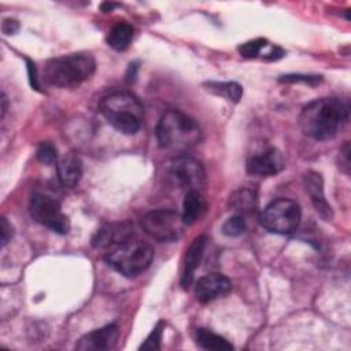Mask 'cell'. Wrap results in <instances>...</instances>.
<instances>
[{"label": "cell", "mask_w": 351, "mask_h": 351, "mask_svg": "<svg viewBox=\"0 0 351 351\" xmlns=\"http://www.w3.org/2000/svg\"><path fill=\"white\" fill-rule=\"evenodd\" d=\"M350 119V104L339 97H321L306 104L299 115L304 136L325 141L333 138Z\"/></svg>", "instance_id": "6da1fadb"}, {"label": "cell", "mask_w": 351, "mask_h": 351, "mask_svg": "<svg viewBox=\"0 0 351 351\" xmlns=\"http://www.w3.org/2000/svg\"><path fill=\"white\" fill-rule=\"evenodd\" d=\"M96 70L95 58L90 53H69L49 59L43 69L45 84L71 89L89 80Z\"/></svg>", "instance_id": "7a4b0ae2"}, {"label": "cell", "mask_w": 351, "mask_h": 351, "mask_svg": "<svg viewBox=\"0 0 351 351\" xmlns=\"http://www.w3.org/2000/svg\"><path fill=\"white\" fill-rule=\"evenodd\" d=\"M156 138L163 149L188 151L202 140L199 123L180 110L166 111L156 126Z\"/></svg>", "instance_id": "3957f363"}, {"label": "cell", "mask_w": 351, "mask_h": 351, "mask_svg": "<svg viewBox=\"0 0 351 351\" xmlns=\"http://www.w3.org/2000/svg\"><path fill=\"white\" fill-rule=\"evenodd\" d=\"M100 112L107 122L122 134H136L143 123L144 108L129 92H114L100 100Z\"/></svg>", "instance_id": "277c9868"}, {"label": "cell", "mask_w": 351, "mask_h": 351, "mask_svg": "<svg viewBox=\"0 0 351 351\" xmlns=\"http://www.w3.org/2000/svg\"><path fill=\"white\" fill-rule=\"evenodd\" d=\"M104 259L115 271L132 278L149 267L154 259V250L145 241L132 237L107 250Z\"/></svg>", "instance_id": "5b68a950"}, {"label": "cell", "mask_w": 351, "mask_h": 351, "mask_svg": "<svg viewBox=\"0 0 351 351\" xmlns=\"http://www.w3.org/2000/svg\"><path fill=\"white\" fill-rule=\"evenodd\" d=\"M165 180L169 185L186 192L202 191L206 185V171L197 159L180 155L165 165Z\"/></svg>", "instance_id": "8992f818"}, {"label": "cell", "mask_w": 351, "mask_h": 351, "mask_svg": "<svg viewBox=\"0 0 351 351\" xmlns=\"http://www.w3.org/2000/svg\"><path fill=\"white\" fill-rule=\"evenodd\" d=\"M302 210L298 202L292 199H276L266 206L261 215L262 226L277 234H289L300 223Z\"/></svg>", "instance_id": "52a82bcc"}, {"label": "cell", "mask_w": 351, "mask_h": 351, "mask_svg": "<svg viewBox=\"0 0 351 351\" xmlns=\"http://www.w3.org/2000/svg\"><path fill=\"white\" fill-rule=\"evenodd\" d=\"M181 214L173 210H152L141 218L143 230L154 240L162 243L177 241L184 232Z\"/></svg>", "instance_id": "ba28073f"}, {"label": "cell", "mask_w": 351, "mask_h": 351, "mask_svg": "<svg viewBox=\"0 0 351 351\" xmlns=\"http://www.w3.org/2000/svg\"><path fill=\"white\" fill-rule=\"evenodd\" d=\"M29 211L32 218L43 226L59 234L69 233L70 221L67 215L62 211L59 200H56L55 197L41 192H34L30 197Z\"/></svg>", "instance_id": "9c48e42d"}, {"label": "cell", "mask_w": 351, "mask_h": 351, "mask_svg": "<svg viewBox=\"0 0 351 351\" xmlns=\"http://www.w3.org/2000/svg\"><path fill=\"white\" fill-rule=\"evenodd\" d=\"M247 173L259 177H270L278 174L284 169L282 154L274 148H266L262 152L251 155L247 160Z\"/></svg>", "instance_id": "30bf717a"}, {"label": "cell", "mask_w": 351, "mask_h": 351, "mask_svg": "<svg viewBox=\"0 0 351 351\" xmlns=\"http://www.w3.org/2000/svg\"><path fill=\"white\" fill-rule=\"evenodd\" d=\"M133 237V226L129 222H110L103 225L92 237V245L110 250Z\"/></svg>", "instance_id": "8fae6325"}, {"label": "cell", "mask_w": 351, "mask_h": 351, "mask_svg": "<svg viewBox=\"0 0 351 351\" xmlns=\"http://www.w3.org/2000/svg\"><path fill=\"white\" fill-rule=\"evenodd\" d=\"M232 289L230 280L219 273H210L200 277L195 285V295L200 303H210L225 296Z\"/></svg>", "instance_id": "7c38bea8"}, {"label": "cell", "mask_w": 351, "mask_h": 351, "mask_svg": "<svg viewBox=\"0 0 351 351\" xmlns=\"http://www.w3.org/2000/svg\"><path fill=\"white\" fill-rule=\"evenodd\" d=\"M118 336H119L118 326L111 324V325L103 326L100 329H95V330L84 335L75 344V348L80 351L111 350L117 346Z\"/></svg>", "instance_id": "4fadbf2b"}, {"label": "cell", "mask_w": 351, "mask_h": 351, "mask_svg": "<svg viewBox=\"0 0 351 351\" xmlns=\"http://www.w3.org/2000/svg\"><path fill=\"white\" fill-rule=\"evenodd\" d=\"M304 186L310 196V200L318 213V215L324 221H330L333 217V211L330 204L328 203L324 192V180L319 173L317 171H307L304 176Z\"/></svg>", "instance_id": "5bb4252c"}, {"label": "cell", "mask_w": 351, "mask_h": 351, "mask_svg": "<svg viewBox=\"0 0 351 351\" xmlns=\"http://www.w3.org/2000/svg\"><path fill=\"white\" fill-rule=\"evenodd\" d=\"M207 245V237L206 236H199L196 237L192 244L189 245L186 254H185V261H184V271L181 276V285L184 289H188L192 282H193V276L196 269L199 267L204 250Z\"/></svg>", "instance_id": "9a60e30c"}, {"label": "cell", "mask_w": 351, "mask_h": 351, "mask_svg": "<svg viewBox=\"0 0 351 351\" xmlns=\"http://www.w3.org/2000/svg\"><path fill=\"white\" fill-rule=\"evenodd\" d=\"M82 177V162L74 152L64 154L58 160V178L66 188H74Z\"/></svg>", "instance_id": "2e32d148"}, {"label": "cell", "mask_w": 351, "mask_h": 351, "mask_svg": "<svg viewBox=\"0 0 351 351\" xmlns=\"http://www.w3.org/2000/svg\"><path fill=\"white\" fill-rule=\"evenodd\" d=\"M206 211V202L200 191H188L182 202V221L185 225H193Z\"/></svg>", "instance_id": "e0dca14e"}, {"label": "cell", "mask_w": 351, "mask_h": 351, "mask_svg": "<svg viewBox=\"0 0 351 351\" xmlns=\"http://www.w3.org/2000/svg\"><path fill=\"white\" fill-rule=\"evenodd\" d=\"M195 341L200 348L210 351H229L233 348L232 343L225 337L207 328H197L195 330Z\"/></svg>", "instance_id": "ac0fdd59"}, {"label": "cell", "mask_w": 351, "mask_h": 351, "mask_svg": "<svg viewBox=\"0 0 351 351\" xmlns=\"http://www.w3.org/2000/svg\"><path fill=\"white\" fill-rule=\"evenodd\" d=\"M134 29L128 22H118L115 26H112L107 34V44L118 51L122 52L129 48L132 40H133Z\"/></svg>", "instance_id": "d6986e66"}, {"label": "cell", "mask_w": 351, "mask_h": 351, "mask_svg": "<svg viewBox=\"0 0 351 351\" xmlns=\"http://www.w3.org/2000/svg\"><path fill=\"white\" fill-rule=\"evenodd\" d=\"M203 86L207 92L233 103H239L243 97V86L234 81H207Z\"/></svg>", "instance_id": "ffe728a7"}, {"label": "cell", "mask_w": 351, "mask_h": 351, "mask_svg": "<svg viewBox=\"0 0 351 351\" xmlns=\"http://www.w3.org/2000/svg\"><path fill=\"white\" fill-rule=\"evenodd\" d=\"M229 206L232 210L237 211V214H250L255 210L256 196L251 189L241 188L234 191L229 197Z\"/></svg>", "instance_id": "44dd1931"}, {"label": "cell", "mask_w": 351, "mask_h": 351, "mask_svg": "<svg viewBox=\"0 0 351 351\" xmlns=\"http://www.w3.org/2000/svg\"><path fill=\"white\" fill-rule=\"evenodd\" d=\"M247 229V222L243 215L236 214L228 218L222 225V233L228 237H237L241 236Z\"/></svg>", "instance_id": "7402d4cb"}, {"label": "cell", "mask_w": 351, "mask_h": 351, "mask_svg": "<svg viewBox=\"0 0 351 351\" xmlns=\"http://www.w3.org/2000/svg\"><path fill=\"white\" fill-rule=\"evenodd\" d=\"M37 159L47 166L58 163V151L56 147L49 141H43L37 148Z\"/></svg>", "instance_id": "603a6c76"}, {"label": "cell", "mask_w": 351, "mask_h": 351, "mask_svg": "<svg viewBox=\"0 0 351 351\" xmlns=\"http://www.w3.org/2000/svg\"><path fill=\"white\" fill-rule=\"evenodd\" d=\"M266 44H267V41L265 38H255V40H250V41L241 44L237 49L243 58L254 59L261 53V51L266 47Z\"/></svg>", "instance_id": "cb8c5ba5"}, {"label": "cell", "mask_w": 351, "mask_h": 351, "mask_svg": "<svg viewBox=\"0 0 351 351\" xmlns=\"http://www.w3.org/2000/svg\"><path fill=\"white\" fill-rule=\"evenodd\" d=\"M163 329H165V324H163V321H159L155 325V328L151 330V333L147 336L144 343L140 346V350H159Z\"/></svg>", "instance_id": "d4e9b609"}, {"label": "cell", "mask_w": 351, "mask_h": 351, "mask_svg": "<svg viewBox=\"0 0 351 351\" xmlns=\"http://www.w3.org/2000/svg\"><path fill=\"white\" fill-rule=\"evenodd\" d=\"M280 82H287V84H296V82H303V84H307V85H317L322 81V77L321 75H311V74H285V75H281Z\"/></svg>", "instance_id": "484cf974"}, {"label": "cell", "mask_w": 351, "mask_h": 351, "mask_svg": "<svg viewBox=\"0 0 351 351\" xmlns=\"http://www.w3.org/2000/svg\"><path fill=\"white\" fill-rule=\"evenodd\" d=\"M25 60H26V66H27V75H29V82H30L32 89H34L37 92H43L40 78H38V73H37V67H36L34 62L29 58H25Z\"/></svg>", "instance_id": "4316f807"}, {"label": "cell", "mask_w": 351, "mask_h": 351, "mask_svg": "<svg viewBox=\"0 0 351 351\" xmlns=\"http://www.w3.org/2000/svg\"><path fill=\"white\" fill-rule=\"evenodd\" d=\"M339 158H340V162H339V167L346 173L348 174V169H350V144L346 143L340 151H339Z\"/></svg>", "instance_id": "83f0119b"}, {"label": "cell", "mask_w": 351, "mask_h": 351, "mask_svg": "<svg viewBox=\"0 0 351 351\" xmlns=\"http://www.w3.org/2000/svg\"><path fill=\"white\" fill-rule=\"evenodd\" d=\"M14 234V229H12V225L7 221L5 217L1 218V245L4 247L12 237Z\"/></svg>", "instance_id": "f1b7e54d"}, {"label": "cell", "mask_w": 351, "mask_h": 351, "mask_svg": "<svg viewBox=\"0 0 351 351\" xmlns=\"http://www.w3.org/2000/svg\"><path fill=\"white\" fill-rule=\"evenodd\" d=\"M1 30L7 36L15 34L19 30V22L16 19H14V18H7L1 23Z\"/></svg>", "instance_id": "f546056e"}, {"label": "cell", "mask_w": 351, "mask_h": 351, "mask_svg": "<svg viewBox=\"0 0 351 351\" xmlns=\"http://www.w3.org/2000/svg\"><path fill=\"white\" fill-rule=\"evenodd\" d=\"M284 55H285V52H284L282 48H280V47H273L267 53L263 55V59H265L266 62H274V60L281 59Z\"/></svg>", "instance_id": "4dcf8cb0"}, {"label": "cell", "mask_w": 351, "mask_h": 351, "mask_svg": "<svg viewBox=\"0 0 351 351\" xmlns=\"http://www.w3.org/2000/svg\"><path fill=\"white\" fill-rule=\"evenodd\" d=\"M137 70H138V63L137 62H132L126 70V74H125V80L126 82L132 84L136 81V77H137Z\"/></svg>", "instance_id": "1f68e13d"}, {"label": "cell", "mask_w": 351, "mask_h": 351, "mask_svg": "<svg viewBox=\"0 0 351 351\" xmlns=\"http://www.w3.org/2000/svg\"><path fill=\"white\" fill-rule=\"evenodd\" d=\"M121 4H118V3H112V1H104V3H101L100 4V10L103 11V12H111L114 8H117V7H119Z\"/></svg>", "instance_id": "d6a6232c"}, {"label": "cell", "mask_w": 351, "mask_h": 351, "mask_svg": "<svg viewBox=\"0 0 351 351\" xmlns=\"http://www.w3.org/2000/svg\"><path fill=\"white\" fill-rule=\"evenodd\" d=\"M5 111H7V96H5V93L3 92V93H1V119H3L4 115H5Z\"/></svg>", "instance_id": "836d02e7"}]
</instances>
